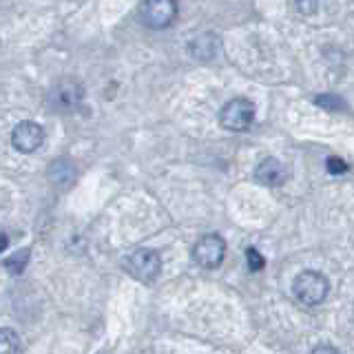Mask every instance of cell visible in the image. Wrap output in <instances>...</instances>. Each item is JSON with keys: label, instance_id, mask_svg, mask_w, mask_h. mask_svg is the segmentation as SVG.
<instances>
[{"label": "cell", "instance_id": "cell-2", "mask_svg": "<svg viewBox=\"0 0 354 354\" xmlns=\"http://www.w3.org/2000/svg\"><path fill=\"white\" fill-rule=\"evenodd\" d=\"M124 270L133 277V279L151 283L160 277L162 272V259L160 252H155L151 248H138L133 250L127 261H124Z\"/></svg>", "mask_w": 354, "mask_h": 354}, {"label": "cell", "instance_id": "cell-5", "mask_svg": "<svg viewBox=\"0 0 354 354\" xmlns=\"http://www.w3.org/2000/svg\"><path fill=\"white\" fill-rule=\"evenodd\" d=\"M224 257H226V241L219 235H215V232L199 237L193 246V259L202 266V268L213 270L224 261Z\"/></svg>", "mask_w": 354, "mask_h": 354}, {"label": "cell", "instance_id": "cell-15", "mask_svg": "<svg viewBox=\"0 0 354 354\" xmlns=\"http://www.w3.org/2000/svg\"><path fill=\"white\" fill-rule=\"evenodd\" d=\"M295 5H297V9L301 11V14H306V16L315 14V11H317V0H295Z\"/></svg>", "mask_w": 354, "mask_h": 354}, {"label": "cell", "instance_id": "cell-4", "mask_svg": "<svg viewBox=\"0 0 354 354\" xmlns=\"http://www.w3.org/2000/svg\"><path fill=\"white\" fill-rule=\"evenodd\" d=\"M177 11V0H144L140 5V18L149 29H166L175 22Z\"/></svg>", "mask_w": 354, "mask_h": 354}, {"label": "cell", "instance_id": "cell-13", "mask_svg": "<svg viewBox=\"0 0 354 354\" xmlns=\"http://www.w3.org/2000/svg\"><path fill=\"white\" fill-rule=\"evenodd\" d=\"M246 257H248V268H250L252 272H259V270H263L266 261H263L261 252H259L257 248H248V250H246Z\"/></svg>", "mask_w": 354, "mask_h": 354}, {"label": "cell", "instance_id": "cell-10", "mask_svg": "<svg viewBox=\"0 0 354 354\" xmlns=\"http://www.w3.org/2000/svg\"><path fill=\"white\" fill-rule=\"evenodd\" d=\"M0 354H22V343L14 330L0 328Z\"/></svg>", "mask_w": 354, "mask_h": 354}, {"label": "cell", "instance_id": "cell-1", "mask_svg": "<svg viewBox=\"0 0 354 354\" xmlns=\"http://www.w3.org/2000/svg\"><path fill=\"white\" fill-rule=\"evenodd\" d=\"M292 295L306 306H319L326 301L330 295V281L324 272L319 270H304L295 277Z\"/></svg>", "mask_w": 354, "mask_h": 354}, {"label": "cell", "instance_id": "cell-16", "mask_svg": "<svg viewBox=\"0 0 354 354\" xmlns=\"http://www.w3.org/2000/svg\"><path fill=\"white\" fill-rule=\"evenodd\" d=\"M310 354H339V352L332 348V346H317Z\"/></svg>", "mask_w": 354, "mask_h": 354}, {"label": "cell", "instance_id": "cell-12", "mask_svg": "<svg viewBox=\"0 0 354 354\" xmlns=\"http://www.w3.org/2000/svg\"><path fill=\"white\" fill-rule=\"evenodd\" d=\"M29 261V250H18L14 252L11 257L5 261V268L11 272V274H20L22 270H25V266Z\"/></svg>", "mask_w": 354, "mask_h": 354}, {"label": "cell", "instance_id": "cell-17", "mask_svg": "<svg viewBox=\"0 0 354 354\" xmlns=\"http://www.w3.org/2000/svg\"><path fill=\"white\" fill-rule=\"evenodd\" d=\"M7 243H9L7 235H0V252H3V250L7 248Z\"/></svg>", "mask_w": 354, "mask_h": 354}, {"label": "cell", "instance_id": "cell-7", "mask_svg": "<svg viewBox=\"0 0 354 354\" xmlns=\"http://www.w3.org/2000/svg\"><path fill=\"white\" fill-rule=\"evenodd\" d=\"M82 97H84L82 84L75 82V80H69V77H64V80L51 91V102H53V106H58L62 111L75 109L77 104L82 102Z\"/></svg>", "mask_w": 354, "mask_h": 354}, {"label": "cell", "instance_id": "cell-3", "mask_svg": "<svg viewBox=\"0 0 354 354\" xmlns=\"http://www.w3.org/2000/svg\"><path fill=\"white\" fill-rule=\"evenodd\" d=\"M254 122V104L248 97H232L219 111V124L226 131L243 133L252 127Z\"/></svg>", "mask_w": 354, "mask_h": 354}, {"label": "cell", "instance_id": "cell-11", "mask_svg": "<svg viewBox=\"0 0 354 354\" xmlns=\"http://www.w3.org/2000/svg\"><path fill=\"white\" fill-rule=\"evenodd\" d=\"M315 104L321 106V109H326V111H346L348 104H346V100H343L341 95L337 93H321L315 97Z\"/></svg>", "mask_w": 354, "mask_h": 354}, {"label": "cell", "instance_id": "cell-9", "mask_svg": "<svg viewBox=\"0 0 354 354\" xmlns=\"http://www.w3.org/2000/svg\"><path fill=\"white\" fill-rule=\"evenodd\" d=\"M188 51L197 60H213L219 53V38L215 33H197V36L188 42Z\"/></svg>", "mask_w": 354, "mask_h": 354}, {"label": "cell", "instance_id": "cell-14", "mask_svg": "<svg viewBox=\"0 0 354 354\" xmlns=\"http://www.w3.org/2000/svg\"><path fill=\"white\" fill-rule=\"evenodd\" d=\"M326 169H328V173H332V175H343V173H348L350 164H348V162H343L341 158H328Z\"/></svg>", "mask_w": 354, "mask_h": 354}, {"label": "cell", "instance_id": "cell-8", "mask_svg": "<svg viewBox=\"0 0 354 354\" xmlns=\"http://www.w3.org/2000/svg\"><path fill=\"white\" fill-rule=\"evenodd\" d=\"M286 177H288L286 166L274 158H266L254 169V180L263 186H281L286 182Z\"/></svg>", "mask_w": 354, "mask_h": 354}, {"label": "cell", "instance_id": "cell-6", "mask_svg": "<svg viewBox=\"0 0 354 354\" xmlns=\"http://www.w3.org/2000/svg\"><path fill=\"white\" fill-rule=\"evenodd\" d=\"M44 142V129L33 120H22L11 133V144L18 153H36Z\"/></svg>", "mask_w": 354, "mask_h": 354}]
</instances>
